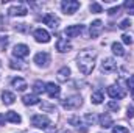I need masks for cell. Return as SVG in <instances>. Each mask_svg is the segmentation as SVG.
Segmentation results:
<instances>
[{"mask_svg":"<svg viewBox=\"0 0 134 133\" xmlns=\"http://www.w3.org/2000/svg\"><path fill=\"white\" fill-rule=\"evenodd\" d=\"M95 60H97L95 50H91V49L81 50L76 57V66L80 69V72L84 74V75L91 74L94 70V66H95Z\"/></svg>","mask_w":134,"mask_h":133,"instance_id":"obj_1","label":"cell"},{"mask_svg":"<svg viewBox=\"0 0 134 133\" xmlns=\"http://www.w3.org/2000/svg\"><path fill=\"white\" fill-rule=\"evenodd\" d=\"M81 103H83V100H81V96H78V94L67 96L64 100H61V105L66 110H75V108L81 106Z\"/></svg>","mask_w":134,"mask_h":133,"instance_id":"obj_2","label":"cell"},{"mask_svg":"<svg viewBox=\"0 0 134 133\" xmlns=\"http://www.w3.org/2000/svg\"><path fill=\"white\" fill-rule=\"evenodd\" d=\"M80 6H81V3H80L78 0H64V2L61 3L63 13H64V14H69V16L75 14V13L80 9Z\"/></svg>","mask_w":134,"mask_h":133,"instance_id":"obj_3","label":"cell"},{"mask_svg":"<svg viewBox=\"0 0 134 133\" xmlns=\"http://www.w3.org/2000/svg\"><path fill=\"white\" fill-rule=\"evenodd\" d=\"M6 13H8V16H13V17H16V16L24 17V16L28 14V9H27V6L22 5V3H14V5H11V6L8 8Z\"/></svg>","mask_w":134,"mask_h":133,"instance_id":"obj_4","label":"cell"},{"mask_svg":"<svg viewBox=\"0 0 134 133\" xmlns=\"http://www.w3.org/2000/svg\"><path fill=\"white\" fill-rule=\"evenodd\" d=\"M31 124L37 129H48L50 125V119L45 114H34L31 117Z\"/></svg>","mask_w":134,"mask_h":133,"instance_id":"obj_5","label":"cell"},{"mask_svg":"<svg viewBox=\"0 0 134 133\" xmlns=\"http://www.w3.org/2000/svg\"><path fill=\"white\" fill-rule=\"evenodd\" d=\"M34 63L39 67H48L50 64V53L48 52H39L34 55Z\"/></svg>","mask_w":134,"mask_h":133,"instance_id":"obj_6","label":"cell"},{"mask_svg":"<svg viewBox=\"0 0 134 133\" xmlns=\"http://www.w3.org/2000/svg\"><path fill=\"white\" fill-rule=\"evenodd\" d=\"M33 38L37 42H41V44H47V42H50V39H52L50 33H48L47 30H44V28H36L33 32Z\"/></svg>","mask_w":134,"mask_h":133,"instance_id":"obj_7","label":"cell"},{"mask_svg":"<svg viewBox=\"0 0 134 133\" xmlns=\"http://www.w3.org/2000/svg\"><path fill=\"white\" fill-rule=\"evenodd\" d=\"M45 93L48 94V97L58 99L59 94H61V88H59V85H56L55 81H48V83H45Z\"/></svg>","mask_w":134,"mask_h":133,"instance_id":"obj_8","label":"cell"},{"mask_svg":"<svg viewBox=\"0 0 134 133\" xmlns=\"http://www.w3.org/2000/svg\"><path fill=\"white\" fill-rule=\"evenodd\" d=\"M108 94H109V97H111V99H123V97H125V94H126V93H125V89H123V88H120V86H119V85H111V86H109V88H108Z\"/></svg>","mask_w":134,"mask_h":133,"instance_id":"obj_9","label":"cell"},{"mask_svg":"<svg viewBox=\"0 0 134 133\" xmlns=\"http://www.w3.org/2000/svg\"><path fill=\"white\" fill-rule=\"evenodd\" d=\"M83 30H84V25L75 24V25H69V27H66L64 34H66L67 38H76V36H80V34L83 33Z\"/></svg>","mask_w":134,"mask_h":133,"instance_id":"obj_10","label":"cell"},{"mask_svg":"<svg viewBox=\"0 0 134 133\" xmlns=\"http://www.w3.org/2000/svg\"><path fill=\"white\" fill-rule=\"evenodd\" d=\"M13 55L16 58H27L30 55V47L25 44H16L13 49Z\"/></svg>","mask_w":134,"mask_h":133,"instance_id":"obj_11","label":"cell"},{"mask_svg":"<svg viewBox=\"0 0 134 133\" xmlns=\"http://www.w3.org/2000/svg\"><path fill=\"white\" fill-rule=\"evenodd\" d=\"M44 24L45 25H48L50 28H53V30H56L58 27H59V17L58 16H55L53 13H47L45 16H44Z\"/></svg>","mask_w":134,"mask_h":133,"instance_id":"obj_12","label":"cell"},{"mask_svg":"<svg viewBox=\"0 0 134 133\" xmlns=\"http://www.w3.org/2000/svg\"><path fill=\"white\" fill-rule=\"evenodd\" d=\"M101 72H104V74H111V72H114L115 69H117V63L112 60V58H104L103 61H101Z\"/></svg>","mask_w":134,"mask_h":133,"instance_id":"obj_13","label":"cell"},{"mask_svg":"<svg viewBox=\"0 0 134 133\" xmlns=\"http://www.w3.org/2000/svg\"><path fill=\"white\" fill-rule=\"evenodd\" d=\"M101 30H103V22H101L100 19H97V21H94L92 24H91V28H89V34H91V38L94 39V38H98L101 33Z\"/></svg>","mask_w":134,"mask_h":133,"instance_id":"obj_14","label":"cell"},{"mask_svg":"<svg viewBox=\"0 0 134 133\" xmlns=\"http://www.w3.org/2000/svg\"><path fill=\"white\" fill-rule=\"evenodd\" d=\"M56 50L59 53H66L69 50H72V44L69 42V39H66V38H58V41H56Z\"/></svg>","mask_w":134,"mask_h":133,"instance_id":"obj_15","label":"cell"},{"mask_svg":"<svg viewBox=\"0 0 134 133\" xmlns=\"http://www.w3.org/2000/svg\"><path fill=\"white\" fill-rule=\"evenodd\" d=\"M11 86H13L14 89H17V91H25V89L28 88L27 81H25L24 78H20V77H14V78L11 80Z\"/></svg>","mask_w":134,"mask_h":133,"instance_id":"obj_16","label":"cell"},{"mask_svg":"<svg viewBox=\"0 0 134 133\" xmlns=\"http://www.w3.org/2000/svg\"><path fill=\"white\" fill-rule=\"evenodd\" d=\"M5 121L6 122H11V124H20L22 122V117L16 111H6L5 113Z\"/></svg>","mask_w":134,"mask_h":133,"instance_id":"obj_17","label":"cell"},{"mask_svg":"<svg viewBox=\"0 0 134 133\" xmlns=\"http://www.w3.org/2000/svg\"><path fill=\"white\" fill-rule=\"evenodd\" d=\"M98 122H100V127H103V129H109V127L114 125V121H112L111 114H108V113L101 114L100 117H98Z\"/></svg>","mask_w":134,"mask_h":133,"instance_id":"obj_18","label":"cell"},{"mask_svg":"<svg viewBox=\"0 0 134 133\" xmlns=\"http://www.w3.org/2000/svg\"><path fill=\"white\" fill-rule=\"evenodd\" d=\"M56 77H58V81H61V83L67 81V80L70 78V67L63 66L58 72H56Z\"/></svg>","mask_w":134,"mask_h":133,"instance_id":"obj_19","label":"cell"},{"mask_svg":"<svg viewBox=\"0 0 134 133\" xmlns=\"http://www.w3.org/2000/svg\"><path fill=\"white\" fill-rule=\"evenodd\" d=\"M22 102H24V105H27V106H33V105H37V103H39V97H37L36 94H25V96L22 97Z\"/></svg>","mask_w":134,"mask_h":133,"instance_id":"obj_20","label":"cell"},{"mask_svg":"<svg viewBox=\"0 0 134 133\" xmlns=\"http://www.w3.org/2000/svg\"><path fill=\"white\" fill-rule=\"evenodd\" d=\"M2 102L5 105H13L16 102V96L11 93V91H3L2 93Z\"/></svg>","mask_w":134,"mask_h":133,"instance_id":"obj_21","label":"cell"},{"mask_svg":"<svg viewBox=\"0 0 134 133\" xmlns=\"http://www.w3.org/2000/svg\"><path fill=\"white\" fill-rule=\"evenodd\" d=\"M103 100H104V94H103V91H100V89H97V91H94L91 94V102L94 105H100Z\"/></svg>","mask_w":134,"mask_h":133,"instance_id":"obj_22","label":"cell"},{"mask_svg":"<svg viewBox=\"0 0 134 133\" xmlns=\"http://www.w3.org/2000/svg\"><path fill=\"white\" fill-rule=\"evenodd\" d=\"M111 49H112V52H114L117 57H123V55H125V49H123V45H122L120 42H112Z\"/></svg>","mask_w":134,"mask_h":133,"instance_id":"obj_23","label":"cell"},{"mask_svg":"<svg viewBox=\"0 0 134 133\" xmlns=\"http://www.w3.org/2000/svg\"><path fill=\"white\" fill-rule=\"evenodd\" d=\"M33 91H34V94L44 93V91H45V83H44L42 80H36L33 83Z\"/></svg>","mask_w":134,"mask_h":133,"instance_id":"obj_24","label":"cell"},{"mask_svg":"<svg viewBox=\"0 0 134 133\" xmlns=\"http://www.w3.org/2000/svg\"><path fill=\"white\" fill-rule=\"evenodd\" d=\"M123 8L126 9V13H128L130 16H134V0H126V2L123 3Z\"/></svg>","mask_w":134,"mask_h":133,"instance_id":"obj_25","label":"cell"},{"mask_svg":"<svg viewBox=\"0 0 134 133\" xmlns=\"http://www.w3.org/2000/svg\"><path fill=\"white\" fill-rule=\"evenodd\" d=\"M41 110L42 111H52V113H56V106L48 103V102H42L41 103Z\"/></svg>","mask_w":134,"mask_h":133,"instance_id":"obj_26","label":"cell"},{"mask_svg":"<svg viewBox=\"0 0 134 133\" xmlns=\"http://www.w3.org/2000/svg\"><path fill=\"white\" fill-rule=\"evenodd\" d=\"M89 9H91V13H95V14H98V13H103V6H101L100 3H97V2L91 3Z\"/></svg>","mask_w":134,"mask_h":133,"instance_id":"obj_27","label":"cell"},{"mask_svg":"<svg viewBox=\"0 0 134 133\" xmlns=\"http://www.w3.org/2000/svg\"><path fill=\"white\" fill-rule=\"evenodd\" d=\"M108 108H109L111 111H119V110H120V105H119L117 100H109V102H108Z\"/></svg>","mask_w":134,"mask_h":133,"instance_id":"obj_28","label":"cell"},{"mask_svg":"<svg viewBox=\"0 0 134 133\" xmlns=\"http://www.w3.org/2000/svg\"><path fill=\"white\" fill-rule=\"evenodd\" d=\"M112 133H130V130L123 125H115V127H112Z\"/></svg>","mask_w":134,"mask_h":133,"instance_id":"obj_29","label":"cell"},{"mask_svg":"<svg viewBox=\"0 0 134 133\" xmlns=\"http://www.w3.org/2000/svg\"><path fill=\"white\" fill-rule=\"evenodd\" d=\"M84 121L87 122V125H92V124L97 122V117H95V114H86L84 116Z\"/></svg>","mask_w":134,"mask_h":133,"instance_id":"obj_30","label":"cell"},{"mask_svg":"<svg viewBox=\"0 0 134 133\" xmlns=\"http://www.w3.org/2000/svg\"><path fill=\"white\" fill-rule=\"evenodd\" d=\"M8 42H9V38L8 36H0V49L5 50L8 47Z\"/></svg>","mask_w":134,"mask_h":133,"instance_id":"obj_31","label":"cell"},{"mask_svg":"<svg viewBox=\"0 0 134 133\" xmlns=\"http://www.w3.org/2000/svg\"><path fill=\"white\" fill-rule=\"evenodd\" d=\"M69 124H70V125H76V127H80V124H81V119H80L78 116H72V117L69 119Z\"/></svg>","mask_w":134,"mask_h":133,"instance_id":"obj_32","label":"cell"},{"mask_svg":"<svg viewBox=\"0 0 134 133\" xmlns=\"http://www.w3.org/2000/svg\"><path fill=\"white\" fill-rule=\"evenodd\" d=\"M119 27H120L122 30H126V28H130V27H131V21H130V19H123V21L120 22V25H119Z\"/></svg>","mask_w":134,"mask_h":133,"instance_id":"obj_33","label":"cell"},{"mask_svg":"<svg viewBox=\"0 0 134 133\" xmlns=\"http://www.w3.org/2000/svg\"><path fill=\"white\" fill-rule=\"evenodd\" d=\"M20 61H14V60H11L9 61V67L11 69H24V64H19Z\"/></svg>","mask_w":134,"mask_h":133,"instance_id":"obj_34","label":"cell"},{"mask_svg":"<svg viewBox=\"0 0 134 133\" xmlns=\"http://www.w3.org/2000/svg\"><path fill=\"white\" fill-rule=\"evenodd\" d=\"M122 41H123V44H128V45H131L133 44V39H131V36L130 34H122Z\"/></svg>","mask_w":134,"mask_h":133,"instance_id":"obj_35","label":"cell"},{"mask_svg":"<svg viewBox=\"0 0 134 133\" xmlns=\"http://www.w3.org/2000/svg\"><path fill=\"white\" fill-rule=\"evenodd\" d=\"M126 117H128V119H133L134 117V106L133 105H130V106L126 108Z\"/></svg>","mask_w":134,"mask_h":133,"instance_id":"obj_36","label":"cell"},{"mask_svg":"<svg viewBox=\"0 0 134 133\" xmlns=\"http://www.w3.org/2000/svg\"><path fill=\"white\" fill-rule=\"evenodd\" d=\"M126 85H128V88H130V89H131V91L134 93V75H131V77L128 78V81H126Z\"/></svg>","mask_w":134,"mask_h":133,"instance_id":"obj_37","label":"cell"},{"mask_svg":"<svg viewBox=\"0 0 134 133\" xmlns=\"http://www.w3.org/2000/svg\"><path fill=\"white\" fill-rule=\"evenodd\" d=\"M119 11H120V6L117 5V6H114V8H111V9L108 11V14H109V16H114V14H117Z\"/></svg>","mask_w":134,"mask_h":133,"instance_id":"obj_38","label":"cell"},{"mask_svg":"<svg viewBox=\"0 0 134 133\" xmlns=\"http://www.w3.org/2000/svg\"><path fill=\"white\" fill-rule=\"evenodd\" d=\"M16 30H19V32H27V24H17Z\"/></svg>","mask_w":134,"mask_h":133,"instance_id":"obj_39","label":"cell"},{"mask_svg":"<svg viewBox=\"0 0 134 133\" xmlns=\"http://www.w3.org/2000/svg\"><path fill=\"white\" fill-rule=\"evenodd\" d=\"M47 133H56V130H55V129H48V132Z\"/></svg>","mask_w":134,"mask_h":133,"instance_id":"obj_40","label":"cell"},{"mask_svg":"<svg viewBox=\"0 0 134 133\" xmlns=\"http://www.w3.org/2000/svg\"><path fill=\"white\" fill-rule=\"evenodd\" d=\"M61 133H72V132H70V130H67V129H64V130H63Z\"/></svg>","mask_w":134,"mask_h":133,"instance_id":"obj_41","label":"cell"},{"mask_svg":"<svg viewBox=\"0 0 134 133\" xmlns=\"http://www.w3.org/2000/svg\"><path fill=\"white\" fill-rule=\"evenodd\" d=\"M133 97H134V93H133Z\"/></svg>","mask_w":134,"mask_h":133,"instance_id":"obj_42","label":"cell"}]
</instances>
